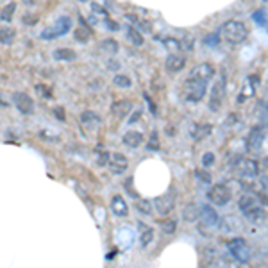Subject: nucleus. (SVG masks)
Listing matches in <instances>:
<instances>
[{"label":"nucleus","mask_w":268,"mask_h":268,"mask_svg":"<svg viewBox=\"0 0 268 268\" xmlns=\"http://www.w3.org/2000/svg\"><path fill=\"white\" fill-rule=\"evenodd\" d=\"M265 136H267V134H265V127L256 125L247 136V149L256 150V152L261 150V147H263V143H265Z\"/></svg>","instance_id":"obj_9"},{"label":"nucleus","mask_w":268,"mask_h":268,"mask_svg":"<svg viewBox=\"0 0 268 268\" xmlns=\"http://www.w3.org/2000/svg\"><path fill=\"white\" fill-rule=\"evenodd\" d=\"M122 141L129 149H138V147L143 145V134L140 131H127L122 138Z\"/></svg>","instance_id":"obj_17"},{"label":"nucleus","mask_w":268,"mask_h":268,"mask_svg":"<svg viewBox=\"0 0 268 268\" xmlns=\"http://www.w3.org/2000/svg\"><path fill=\"white\" fill-rule=\"evenodd\" d=\"M233 168L242 181H252V179H256L258 174H260V165L254 159H247V158H240L238 161L234 163Z\"/></svg>","instance_id":"obj_4"},{"label":"nucleus","mask_w":268,"mask_h":268,"mask_svg":"<svg viewBox=\"0 0 268 268\" xmlns=\"http://www.w3.org/2000/svg\"><path fill=\"white\" fill-rule=\"evenodd\" d=\"M54 115H55V118L61 120V122H64V120H66V118H64V109H63V107H59V106L54 107Z\"/></svg>","instance_id":"obj_38"},{"label":"nucleus","mask_w":268,"mask_h":268,"mask_svg":"<svg viewBox=\"0 0 268 268\" xmlns=\"http://www.w3.org/2000/svg\"><path fill=\"white\" fill-rule=\"evenodd\" d=\"M81 122L88 125V124H91V122H100V118H98L95 113H91V111H84L81 115Z\"/></svg>","instance_id":"obj_32"},{"label":"nucleus","mask_w":268,"mask_h":268,"mask_svg":"<svg viewBox=\"0 0 268 268\" xmlns=\"http://www.w3.org/2000/svg\"><path fill=\"white\" fill-rule=\"evenodd\" d=\"M113 82H115V86H118V88H122V89H129L132 86L131 77L124 75V73H118V75H115Z\"/></svg>","instance_id":"obj_28"},{"label":"nucleus","mask_w":268,"mask_h":268,"mask_svg":"<svg viewBox=\"0 0 268 268\" xmlns=\"http://www.w3.org/2000/svg\"><path fill=\"white\" fill-rule=\"evenodd\" d=\"M183 217H184V220H186V222H197V220H199V217H200V208H199V206H195V204L186 206V208H184V211H183Z\"/></svg>","instance_id":"obj_25"},{"label":"nucleus","mask_w":268,"mask_h":268,"mask_svg":"<svg viewBox=\"0 0 268 268\" xmlns=\"http://www.w3.org/2000/svg\"><path fill=\"white\" fill-rule=\"evenodd\" d=\"M109 152H104L102 156H100V159H98V165H107V161H109Z\"/></svg>","instance_id":"obj_40"},{"label":"nucleus","mask_w":268,"mask_h":268,"mask_svg":"<svg viewBox=\"0 0 268 268\" xmlns=\"http://www.w3.org/2000/svg\"><path fill=\"white\" fill-rule=\"evenodd\" d=\"M149 149L150 150H158L159 145H158V132H152V138L149 141Z\"/></svg>","instance_id":"obj_35"},{"label":"nucleus","mask_w":268,"mask_h":268,"mask_svg":"<svg viewBox=\"0 0 268 268\" xmlns=\"http://www.w3.org/2000/svg\"><path fill=\"white\" fill-rule=\"evenodd\" d=\"M175 208V193L174 190L170 192H166L165 195H161L158 200H156V209H158V213L161 217H166V215H170Z\"/></svg>","instance_id":"obj_8"},{"label":"nucleus","mask_w":268,"mask_h":268,"mask_svg":"<svg viewBox=\"0 0 268 268\" xmlns=\"http://www.w3.org/2000/svg\"><path fill=\"white\" fill-rule=\"evenodd\" d=\"M0 63H2V59H0Z\"/></svg>","instance_id":"obj_43"},{"label":"nucleus","mask_w":268,"mask_h":268,"mask_svg":"<svg viewBox=\"0 0 268 268\" xmlns=\"http://www.w3.org/2000/svg\"><path fill=\"white\" fill-rule=\"evenodd\" d=\"M197 175H199V177L200 179H202V181H206V183H211V177H209V175L208 174H202V172H197Z\"/></svg>","instance_id":"obj_41"},{"label":"nucleus","mask_w":268,"mask_h":268,"mask_svg":"<svg viewBox=\"0 0 268 268\" xmlns=\"http://www.w3.org/2000/svg\"><path fill=\"white\" fill-rule=\"evenodd\" d=\"M204 43L208 45V47H218V43H220V34H218V32L206 34L204 36Z\"/></svg>","instance_id":"obj_31"},{"label":"nucleus","mask_w":268,"mask_h":268,"mask_svg":"<svg viewBox=\"0 0 268 268\" xmlns=\"http://www.w3.org/2000/svg\"><path fill=\"white\" fill-rule=\"evenodd\" d=\"M220 39L227 41L229 45H242L249 38V29L242 20H227L220 27Z\"/></svg>","instance_id":"obj_1"},{"label":"nucleus","mask_w":268,"mask_h":268,"mask_svg":"<svg viewBox=\"0 0 268 268\" xmlns=\"http://www.w3.org/2000/svg\"><path fill=\"white\" fill-rule=\"evenodd\" d=\"M52 55H54L55 61H75L77 59V52L72 50V48H55Z\"/></svg>","instance_id":"obj_22"},{"label":"nucleus","mask_w":268,"mask_h":268,"mask_svg":"<svg viewBox=\"0 0 268 268\" xmlns=\"http://www.w3.org/2000/svg\"><path fill=\"white\" fill-rule=\"evenodd\" d=\"M136 206L141 209V211H143V213H150V204H149V202H147V204H143V200H140Z\"/></svg>","instance_id":"obj_39"},{"label":"nucleus","mask_w":268,"mask_h":268,"mask_svg":"<svg viewBox=\"0 0 268 268\" xmlns=\"http://www.w3.org/2000/svg\"><path fill=\"white\" fill-rule=\"evenodd\" d=\"M206 268H215V267H206Z\"/></svg>","instance_id":"obj_42"},{"label":"nucleus","mask_w":268,"mask_h":268,"mask_svg":"<svg viewBox=\"0 0 268 268\" xmlns=\"http://www.w3.org/2000/svg\"><path fill=\"white\" fill-rule=\"evenodd\" d=\"M202 165L208 168V166H213L215 165V154L213 152H206L204 156H202Z\"/></svg>","instance_id":"obj_34"},{"label":"nucleus","mask_w":268,"mask_h":268,"mask_svg":"<svg viewBox=\"0 0 268 268\" xmlns=\"http://www.w3.org/2000/svg\"><path fill=\"white\" fill-rule=\"evenodd\" d=\"M14 9H16V4H14V2H11V4L5 5V7L2 9V13H0V20H2V21H11Z\"/></svg>","instance_id":"obj_30"},{"label":"nucleus","mask_w":268,"mask_h":268,"mask_svg":"<svg viewBox=\"0 0 268 268\" xmlns=\"http://www.w3.org/2000/svg\"><path fill=\"white\" fill-rule=\"evenodd\" d=\"M186 66V59H184L183 55H175V54H170L168 57H166L165 61V68L166 72H170V73H177L181 72V70Z\"/></svg>","instance_id":"obj_15"},{"label":"nucleus","mask_w":268,"mask_h":268,"mask_svg":"<svg viewBox=\"0 0 268 268\" xmlns=\"http://www.w3.org/2000/svg\"><path fill=\"white\" fill-rule=\"evenodd\" d=\"M36 21H38L36 14H25V16H23V23H25V25H34Z\"/></svg>","instance_id":"obj_37"},{"label":"nucleus","mask_w":268,"mask_h":268,"mask_svg":"<svg viewBox=\"0 0 268 268\" xmlns=\"http://www.w3.org/2000/svg\"><path fill=\"white\" fill-rule=\"evenodd\" d=\"M70 30H72V20H70V16H59L54 21V25L43 30L41 34H39V38L50 41V39L61 38V36L68 34Z\"/></svg>","instance_id":"obj_3"},{"label":"nucleus","mask_w":268,"mask_h":268,"mask_svg":"<svg viewBox=\"0 0 268 268\" xmlns=\"http://www.w3.org/2000/svg\"><path fill=\"white\" fill-rule=\"evenodd\" d=\"M208 84L209 82L202 81V79H197V77L188 75V79L184 81V86H183L184 98L192 104L200 102V100L206 97V93H208Z\"/></svg>","instance_id":"obj_2"},{"label":"nucleus","mask_w":268,"mask_h":268,"mask_svg":"<svg viewBox=\"0 0 268 268\" xmlns=\"http://www.w3.org/2000/svg\"><path fill=\"white\" fill-rule=\"evenodd\" d=\"M245 218H247L251 224L261 226V224H265V222H267V211H265L263 206H258V208H254L252 211H249V213L245 215Z\"/></svg>","instance_id":"obj_19"},{"label":"nucleus","mask_w":268,"mask_h":268,"mask_svg":"<svg viewBox=\"0 0 268 268\" xmlns=\"http://www.w3.org/2000/svg\"><path fill=\"white\" fill-rule=\"evenodd\" d=\"M14 36H16V34H14V29H13V27L0 25V45H5V47L13 45Z\"/></svg>","instance_id":"obj_21"},{"label":"nucleus","mask_w":268,"mask_h":268,"mask_svg":"<svg viewBox=\"0 0 268 268\" xmlns=\"http://www.w3.org/2000/svg\"><path fill=\"white\" fill-rule=\"evenodd\" d=\"M215 73H217V70H215L213 64L200 63V64H197V66H193V70L190 72V75L197 77V79H202V81H206V82H209L215 77Z\"/></svg>","instance_id":"obj_13"},{"label":"nucleus","mask_w":268,"mask_h":268,"mask_svg":"<svg viewBox=\"0 0 268 268\" xmlns=\"http://www.w3.org/2000/svg\"><path fill=\"white\" fill-rule=\"evenodd\" d=\"M107 166H109V168H111V172H113V174L120 175V174H124V172L127 170L129 159L125 158L124 154L115 152V154H111V156H109V161H107Z\"/></svg>","instance_id":"obj_12"},{"label":"nucleus","mask_w":268,"mask_h":268,"mask_svg":"<svg viewBox=\"0 0 268 268\" xmlns=\"http://www.w3.org/2000/svg\"><path fill=\"white\" fill-rule=\"evenodd\" d=\"M227 249H229V254L234 258V261H238L242 265L251 261V247L243 238H233L227 243Z\"/></svg>","instance_id":"obj_5"},{"label":"nucleus","mask_w":268,"mask_h":268,"mask_svg":"<svg viewBox=\"0 0 268 268\" xmlns=\"http://www.w3.org/2000/svg\"><path fill=\"white\" fill-rule=\"evenodd\" d=\"M233 199V193L231 190L226 186V184H213V186L208 190V200L211 202L213 206H227Z\"/></svg>","instance_id":"obj_6"},{"label":"nucleus","mask_w":268,"mask_h":268,"mask_svg":"<svg viewBox=\"0 0 268 268\" xmlns=\"http://www.w3.org/2000/svg\"><path fill=\"white\" fill-rule=\"evenodd\" d=\"M111 211L116 215L118 218L129 217V206L125 202V199L122 195H115L111 199Z\"/></svg>","instance_id":"obj_14"},{"label":"nucleus","mask_w":268,"mask_h":268,"mask_svg":"<svg viewBox=\"0 0 268 268\" xmlns=\"http://www.w3.org/2000/svg\"><path fill=\"white\" fill-rule=\"evenodd\" d=\"M131 111H132L131 100H116V102H113V106H111V113L115 116H118V118H125Z\"/></svg>","instance_id":"obj_18"},{"label":"nucleus","mask_w":268,"mask_h":268,"mask_svg":"<svg viewBox=\"0 0 268 268\" xmlns=\"http://www.w3.org/2000/svg\"><path fill=\"white\" fill-rule=\"evenodd\" d=\"M220 227L224 229V233H229V231H242L243 229V224L238 220V218L234 217V215H229L226 217L224 220H220Z\"/></svg>","instance_id":"obj_20"},{"label":"nucleus","mask_w":268,"mask_h":268,"mask_svg":"<svg viewBox=\"0 0 268 268\" xmlns=\"http://www.w3.org/2000/svg\"><path fill=\"white\" fill-rule=\"evenodd\" d=\"M13 102L16 106V109L23 115H30L32 111H34V102H32V98L29 97L27 93L23 91H18V93L13 95Z\"/></svg>","instance_id":"obj_10"},{"label":"nucleus","mask_w":268,"mask_h":268,"mask_svg":"<svg viewBox=\"0 0 268 268\" xmlns=\"http://www.w3.org/2000/svg\"><path fill=\"white\" fill-rule=\"evenodd\" d=\"M140 227H141L140 243H141V247H147V245H150V242L154 240V229L152 227L143 226V224H140Z\"/></svg>","instance_id":"obj_26"},{"label":"nucleus","mask_w":268,"mask_h":268,"mask_svg":"<svg viewBox=\"0 0 268 268\" xmlns=\"http://www.w3.org/2000/svg\"><path fill=\"white\" fill-rule=\"evenodd\" d=\"M100 45H102L104 50H109V52H113V54H115V52H118V48H120L118 43L113 41V39H106V41H102Z\"/></svg>","instance_id":"obj_33"},{"label":"nucleus","mask_w":268,"mask_h":268,"mask_svg":"<svg viewBox=\"0 0 268 268\" xmlns=\"http://www.w3.org/2000/svg\"><path fill=\"white\" fill-rule=\"evenodd\" d=\"M211 125L209 124H197V125H193V131H192V136H193V140H202V138H206V136H209V132H211Z\"/></svg>","instance_id":"obj_23"},{"label":"nucleus","mask_w":268,"mask_h":268,"mask_svg":"<svg viewBox=\"0 0 268 268\" xmlns=\"http://www.w3.org/2000/svg\"><path fill=\"white\" fill-rule=\"evenodd\" d=\"M258 206H261V204L258 202V199H256L252 193H245V195H242L238 200V208L243 215H247L249 211H252V209L258 208Z\"/></svg>","instance_id":"obj_16"},{"label":"nucleus","mask_w":268,"mask_h":268,"mask_svg":"<svg viewBox=\"0 0 268 268\" xmlns=\"http://www.w3.org/2000/svg\"><path fill=\"white\" fill-rule=\"evenodd\" d=\"M200 218L204 220V226H200V229H204V227H218L222 220L220 215L211 206H202L200 208Z\"/></svg>","instance_id":"obj_11"},{"label":"nucleus","mask_w":268,"mask_h":268,"mask_svg":"<svg viewBox=\"0 0 268 268\" xmlns=\"http://www.w3.org/2000/svg\"><path fill=\"white\" fill-rule=\"evenodd\" d=\"M226 98V73H222L220 79L215 82L213 89H211V97H209V109L218 111L222 107V102Z\"/></svg>","instance_id":"obj_7"},{"label":"nucleus","mask_w":268,"mask_h":268,"mask_svg":"<svg viewBox=\"0 0 268 268\" xmlns=\"http://www.w3.org/2000/svg\"><path fill=\"white\" fill-rule=\"evenodd\" d=\"M252 20H254L261 29H267V9L261 7V9H258V11H254Z\"/></svg>","instance_id":"obj_27"},{"label":"nucleus","mask_w":268,"mask_h":268,"mask_svg":"<svg viewBox=\"0 0 268 268\" xmlns=\"http://www.w3.org/2000/svg\"><path fill=\"white\" fill-rule=\"evenodd\" d=\"M165 43H166V47L170 48V50H179V45H181L177 39H172V38L165 39Z\"/></svg>","instance_id":"obj_36"},{"label":"nucleus","mask_w":268,"mask_h":268,"mask_svg":"<svg viewBox=\"0 0 268 268\" xmlns=\"http://www.w3.org/2000/svg\"><path fill=\"white\" fill-rule=\"evenodd\" d=\"M161 231L165 234H174L175 231H177V222H175L174 218H165V220L161 222Z\"/></svg>","instance_id":"obj_29"},{"label":"nucleus","mask_w":268,"mask_h":268,"mask_svg":"<svg viewBox=\"0 0 268 268\" xmlns=\"http://www.w3.org/2000/svg\"><path fill=\"white\" fill-rule=\"evenodd\" d=\"M127 38H129V41L134 45V47H141V45L145 43V38H143V34H141V30L136 29V27H129V29H127Z\"/></svg>","instance_id":"obj_24"}]
</instances>
